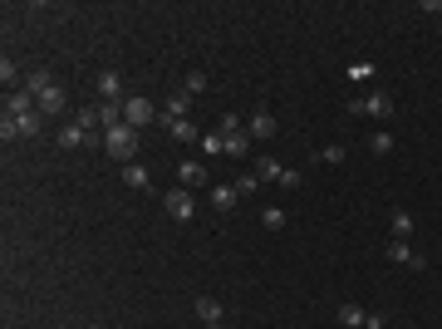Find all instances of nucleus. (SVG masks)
Listing matches in <instances>:
<instances>
[{
    "label": "nucleus",
    "mask_w": 442,
    "mask_h": 329,
    "mask_svg": "<svg viewBox=\"0 0 442 329\" xmlns=\"http://www.w3.org/2000/svg\"><path fill=\"white\" fill-rule=\"evenodd\" d=\"M103 152L114 157V162H138V128H128V123H118V128H108L103 133Z\"/></svg>",
    "instance_id": "1"
},
{
    "label": "nucleus",
    "mask_w": 442,
    "mask_h": 329,
    "mask_svg": "<svg viewBox=\"0 0 442 329\" xmlns=\"http://www.w3.org/2000/svg\"><path fill=\"white\" fill-rule=\"evenodd\" d=\"M349 114H369V118H394V94H389V89H373V94H364V98H354V103H349Z\"/></svg>",
    "instance_id": "2"
},
{
    "label": "nucleus",
    "mask_w": 442,
    "mask_h": 329,
    "mask_svg": "<svg viewBox=\"0 0 442 329\" xmlns=\"http://www.w3.org/2000/svg\"><path fill=\"white\" fill-rule=\"evenodd\" d=\"M152 118H162V114H157L143 94H128V98H123V123H128V128H148Z\"/></svg>",
    "instance_id": "3"
},
{
    "label": "nucleus",
    "mask_w": 442,
    "mask_h": 329,
    "mask_svg": "<svg viewBox=\"0 0 442 329\" xmlns=\"http://www.w3.org/2000/svg\"><path fill=\"white\" fill-rule=\"evenodd\" d=\"M162 211H168L173 222H192V216H197V202H192L187 187H173L168 197H162Z\"/></svg>",
    "instance_id": "4"
},
{
    "label": "nucleus",
    "mask_w": 442,
    "mask_h": 329,
    "mask_svg": "<svg viewBox=\"0 0 442 329\" xmlns=\"http://www.w3.org/2000/svg\"><path fill=\"white\" fill-rule=\"evenodd\" d=\"M94 89H98V98H103V103H123V98H128V94H123V74H118V69H103V74L94 79Z\"/></svg>",
    "instance_id": "5"
},
{
    "label": "nucleus",
    "mask_w": 442,
    "mask_h": 329,
    "mask_svg": "<svg viewBox=\"0 0 442 329\" xmlns=\"http://www.w3.org/2000/svg\"><path fill=\"white\" fill-rule=\"evenodd\" d=\"M39 108H35V114H25V118H0V133H6V138H35L39 133Z\"/></svg>",
    "instance_id": "6"
},
{
    "label": "nucleus",
    "mask_w": 442,
    "mask_h": 329,
    "mask_svg": "<svg viewBox=\"0 0 442 329\" xmlns=\"http://www.w3.org/2000/svg\"><path fill=\"white\" fill-rule=\"evenodd\" d=\"M35 108H39V118H49V114H64V89H60V84H44V89L35 94Z\"/></svg>",
    "instance_id": "7"
},
{
    "label": "nucleus",
    "mask_w": 442,
    "mask_h": 329,
    "mask_svg": "<svg viewBox=\"0 0 442 329\" xmlns=\"http://www.w3.org/2000/svg\"><path fill=\"white\" fill-rule=\"evenodd\" d=\"M197 319L206 329H227V319H221V300L216 295H197Z\"/></svg>",
    "instance_id": "8"
},
{
    "label": "nucleus",
    "mask_w": 442,
    "mask_h": 329,
    "mask_svg": "<svg viewBox=\"0 0 442 329\" xmlns=\"http://www.w3.org/2000/svg\"><path fill=\"white\" fill-rule=\"evenodd\" d=\"M383 251H389V260H394V265H408V270H423V256H418V251H413L408 241H398V236H394L389 246H383Z\"/></svg>",
    "instance_id": "9"
},
{
    "label": "nucleus",
    "mask_w": 442,
    "mask_h": 329,
    "mask_svg": "<svg viewBox=\"0 0 442 329\" xmlns=\"http://www.w3.org/2000/svg\"><path fill=\"white\" fill-rule=\"evenodd\" d=\"M246 128H251V138H275V133H281V123H275V114H270V108H256Z\"/></svg>",
    "instance_id": "10"
},
{
    "label": "nucleus",
    "mask_w": 442,
    "mask_h": 329,
    "mask_svg": "<svg viewBox=\"0 0 442 329\" xmlns=\"http://www.w3.org/2000/svg\"><path fill=\"white\" fill-rule=\"evenodd\" d=\"M177 182L192 192V187H206V162H197V157H187L182 168H177Z\"/></svg>",
    "instance_id": "11"
},
{
    "label": "nucleus",
    "mask_w": 442,
    "mask_h": 329,
    "mask_svg": "<svg viewBox=\"0 0 442 329\" xmlns=\"http://www.w3.org/2000/svg\"><path fill=\"white\" fill-rule=\"evenodd\" d=\"M25 114H35V94L30 89H15L6 98V118H25Z\"/></svg>",
    "instance_id": "12"
},
{
    "label": "nucleus",
    "mask_w": 442,
    "mask_h": 329,
    "mask_svg": "<svg viewBox=\"0 0 442 329\" xmlns=\"http://www.w3.org/2000/svg\"><path fill=\"white\" fill-rule=\"evenodd\" d=\"M187 108H192V94L182 89V94L168 98V108H162V118H157V123H177V118H187Z\"/></svg>",
    "instance_id": "13"
},
{
    "label": "nucleus",
    "mask_w": 442,
    "mask_h": 329,
    "mask_svg": "<svg viewBox=\"0 0 442 329\" xmlns=\"http://www.w3.org/2000/svg\"><path fill=\"white\" fill-rule=\"evenodd\" d=\"M123 182H128L133 192H148V187H152V177H148L143 162H128V168H123Z\"/></svg>",
    "instance_id": "14"
},
{
    "label": "nucleus",
    "mask_w": 442,
    "mask_h": 329,
    "mask_svg": "<svg viewBox=\"0 0 442 329\" xmlns=\"http://www.w3.org/2000/svg\"><path fill=\"white\" fill-rule=\"evenodd\" d=\"M236 197H241L236 187H211V211H231V206H236Z\"/></svg>",
    "instance_id": "15"
},
{
    "label": "nucleus",
    "mask_w": 442,
    "mask_h": 329,
    "mask_svg": "<svg viewBox=\"0 0 442 329\" xmlns=\"http://www.w3.org/2000/svg\"><path fill=\"white\" fill-rule=\"evenodd\" d=\"M256 177H260V182H281V177H285V162H275V157H260Z\"/></svg>",
    "instance_id": "16"
},
{
    "label": "nucleus",
    "mask_w": 442,
    "mask_h": 329,
    "mask_svg": "<svg viewBox=\"0 0 442 329\" xmlns=\"http://www.w3.org/2000/svg\"><path fill=\"white\" fill-rule=\"evenodd\" d=\"M89 138H94V133H84L79 123H64V128H60V148H79V143H89Z\"/></svg>",
    "instance_id": "17"
},
{
    "label": "nucleus",
    "mask_w": 442,
    "mask_h": 329,
    "mask_svg": "<svg viewBox=\"0 0 442 329\" xmlns=\"http://www.w3.org/2000/svg\"><path fill=\"white\" fill-rule=\"evenodd\" d=\"M364 319H369L364 305H339V324H344V329H364Z\"/></svg>",
    "instance_id": "18"
},
{
    "label": "nucleus",
    "mask_w": 442,
    "mask_h": 329,
    "mask_svg": "<svg viewBox=\"0 0 442 329\" xmlns=\"http://www.w3.org/2000/svg\"><path fill=\"white\" fill-rule=\"evenodd\" d=\"M162 128H168V133H173L177 143H197V138H202V133H197V128H192L187 118H177V123H162Z\"/></svg>",
    "instance_id": "19"
},
{
    "label": "nucleus",
    "mask_w": 442,
    "mask_h": 329,
    "mask_svg": "<svg viewBox=\"0 0 442 329\" xmlns=\"http://www.w3.org/2000/svg\"><path fill=\"white\" fill-rule=\"evenodd\" d=\"M227 138V157H246V143H251V133H221Z\"/></svg>",
    "instance_id": "20"
},
{
    "label": "nucleus",
    "mask_w": 442,
    "mask_h": 329,
    "mask_svg": "<svg viewBox=\"0 0 442 329\" xmlns=\"http://www.w3.org/2000/svg\"><path fill=\"white\" fill-rule=\"evenodd\" d=\"M260 222H265V231H285V211H281V206H265Z\"/></svg>",
    "instance_id": "21"
},
{
    "label": "nucleus",
    "mask_w": 442,
    "mask_h": 329,
    "mask_svg": "<svg viewBox=\"0 0 442 329\" xmlns=\"http://www.w3.org/2000/svg\"><path fill=\"white\" fill-rule=\"evenodd\" d=\"M202 152L206 157H221V152H227V138H221V133H202Z\"/></svg>",
    "instance_id": "22"
},
{
    "label": "nucleus",
    "mask_w": 442,
    "mask_h": 329,
    "mask_svg": "<svg viewBox=\"0 0 442 329\" xmlns=\"http://www.w3.org/2000/svg\"><path fill=\"white\" fill-rule=\"evenodd\" d=\"M394 236H398V241L413 236V216H408V211H394Z\"/></svg>",
    "instance_id": "23"
},
{
    "label": "nucleus",
    "mask_w": 442,
    "mask_h": 329,
    "mask_svg": "<svg viewBox=\"0 0 442 329\" xmlns=\"http://www.w3.org/2000/svg\"><path fill=\"white\" fill-rule=\"evenodd\" d=\"M344 157H349V152H344L339 143H329V148H319V162H329V168H339Z\"/></svg>",
    "instance_id": "24"
},
{
    "label": "nucleus",
    "mask_w": 442,
    "mask_h": 329,
    "mask_svg": "<svg viewBox=\"0 0 442 329\" xmlns=\"http://www.w3.org/2000/svg\"><path fill=\"white\" fill-rule=\"evenodd\" d=\"M231 187H236V192H241V197H251V192H256V187H260V177H256V172H241V177H236V182H231Z\"/></svg>",
    "instance_id": "25"
},
{
    "label": "nucleus",
    "mask_w": 442,
    "mask_h": 329,
    "mask_svg": "<svg viewBox=\"0 0 442 329\" xmlns=\"http://www.w3.org/2000/svg\"><path fill=\"white\" fill-rule=\"evenodd\" d=\"M369 148H373L378 157H383V152H394V133H373V138H369Z\"/></svg>",
    "instance_id": "26"
},
{
    "label": "nucleus",
    "mask_w": 442,
    "mask_h": 329,
    "mask_svg": "<svg viewBox=\"0 0 442 329\" xmlns=\"http://www.w3.org/2000/svg\"><path fill=\"white\" fill-rule=\"evenodd\" d=\"M202 89H206V69H192L187 74V94H202Z\"/></svg>",
    "instance_id": "27"
},
{
    "label": "nucleus",
    "mask_w": 442,
    "mask_h": 329,
    "mask_svg": "<svg viewBox=\"0 0 442 329\" xmlns=\"http://www.w3.org/2000/svg\"><path fill=\"white\" fill-rule=\"evenodd\" d=\"M0 79H6V84H20V69H15V60H0Z\"/></svg>",
    "instance_id": "28"
},
{
    "label": "nucleus",
    "mask_w": 442,
    "mask_h": 329,
    "mask_svg": "<svg viewBox=\"0 0 442 329\" xmlns=\"http://www.w3.org/2000/svg\"><path fill=\"white\" fill-rule=\"evenodd\" d=\"M221 133H241V118L236 114H221Z\"/></svg>",
    "instance_id": "29"
},
{
    "label": "nucleus",
    "mask_w": 442,
    "mask_h": 329,
    "mask_svg": "<svg viewBox=\"0 0 442 329\" xmlns=\"http://www.w3.org/2000/svg\"><path fill=\"white\" fill-rule=\"evenodd\" d=\"M364 329H383V314H378V310H373V314H369V319H364Z\"/></svg>",
    "instance_id": "30"
}]
</instances>
